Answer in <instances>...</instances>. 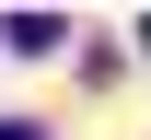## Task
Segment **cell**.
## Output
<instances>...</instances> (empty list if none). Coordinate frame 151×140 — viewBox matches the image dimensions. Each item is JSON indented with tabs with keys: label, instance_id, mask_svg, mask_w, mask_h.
<instances>
[{
	"label": "cell",
	"instance_id": "obj_2",
	"mask_svg": "<svg viewBox=\"0 0 151 140\" xmlns=\"http://www.w3.org/2000/svg\"><path fill=\"white\" fill-rule=\"evenodd\" d=\"M139 47H151V23H139Z\"/></svg>",
	"mask_w": 151,
	"mask_h": 140
},
{
	"label": "cell",
	"instance_id": "obj_1",
	"mask_svg": "<svg viewBox=\"0 0 151 140\" xmlns=\"http://www.w3.org/2000/svg\"><path fill=\"white\" fill-rule=\"evenodd\" d=\"M0 140H47V128H35V117H0Z\"/></svg>",
	"mask_w": 151,
	"mask_h": 140
}]
</instances>
